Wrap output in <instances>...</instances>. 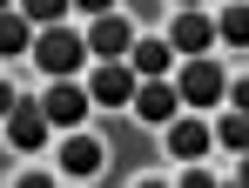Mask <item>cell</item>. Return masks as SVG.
<instances>
[{
    "label": "cell",
    "mask_w": 249,
    "mask_h": 188,
    "mask_svg": "<svg viewBox=\"0 0 249 188\" xmlns=\"http://www.w3.org/2000/svg\"><path fill=\"white\" fill-rule=\"evenodd\" d=\"M14 154H20L14 141H0V175H14Z\"/></svg>",
    "instance_id": "19"
},
{
    "label": "cell",
    "mask_w": 249,
    "mask_h": 188,
    "mask_svg": "<svg viewBox=\"0 0 249 188\" xmlns=\"http://www.w3.org/2000/svg\"><path fill=\"white\" fill-rule=\"evenodd\" d=\"M7 108H14V87H7V81H0V121H7Z\"/></svg>",
    "instance_id": "20"
},
{
    "label": "cell",
    "mask_w": 249,
    "mask_h": 188,
    "mask_svg": "<svg viewBox=\"0 0 249 188\" xmlns=\"http://www.w3.org/2000/svg\"><path fill=\"white\" fill-rule=\"evenodd\" d=\"M128 68H135V74H142V81H162L168 68H175V47H168V40H155V34H148V40H135V47H128Z\"/></svg>",
    "instance_id": "11"
},
{
    "label": "cell",
    "mask_w": 249,
    "mask_h": 188,
    "mask_svg": "<svg viewBox=\"0 0 249 188\" xmlns=\"http://www.w3.org/2000/svg\"><path fill=\"white\" fill-rule=\"evenodd\" d=\"M7 141H14L20 154L47 148V108L41 101H20V94H14V108H7Z\"/></svg>",
    "instance_id": "5"
},
{
    "label": "cell",
    "mask_w": 249,
    "mask_h": 188,
    "mask_svg": "<svg viewBox=\"0 0 249 188\" xmlns=\"http://www.w3.org/2000/svg\"><path fill=\"white\" fill-rule=\"evenodd\" d=\"M27 47H34V20L14 14V7H0V54H27Z\"/></svg>",
    "instance_id": "12"
},
{
    "label": "cell",
    "mask_w": 249,
    "mask_h": 188,
    "mask_svg": "<svg viewBox=\"0 0 249 188\" xmlns=\"http://www.w3.org/2000/svg\"><path fill=\"white\" fill-rule=\"evenodd\" d=\"M236 182H243V188H249V148H243V161H236Z\"/></svg>",
    "instance_id": "21"
},
{
    "label": "cell",
    "mask_w": 249,
    "mask_h": 188,
    "mask_svg": "<svg viewBox=\"0 0 249 188\" xmlns=\"http://www.w3.org/2000/svg\"><path fill=\"white\" fill-rule=\"evenodd\" d=\"M175 182H182V188H209V182H215V175H209V168H196V161H189V168H182V175H175Z\"/></svg>",
    "instance_id": "16"
},
{
    "label": "cell",
    "mask_w": 249,
    "mask_h": 188,
    "mask_svg": "<svg viewBox=\"0 0 249 188\" xmlns=\"http://www.w3.org/2000/svg\"><path fill=\"white\" fill-rule=\"evenodd\" d=\"M68 7H74V0H20V14H27L34 27H54V20H61Z\"/></svg>",
    "instance_id": "15"
},
{
    "label": "cell",
    "mask_w": 249,
    "mask_h": 188,
    "mask_svg": "<svg viewBox=\"0 0 249 188\" xmlns=\"http://www.w3.org/2000/svg\"><path fill=\"white\" fill-rule=\"evenodd\" d=\"M128 108L142 114V121H155V128H162V121H175V108H182V94H175L168 81H135V101H128Z\"/></svg>",
    "instance_id": "8"
},
{
    "label": "cell",
    "mask_w": 249,
    "mask_h": 188,
    "mask_svg": "<svg viewBox=\"0 0 249 188\" xmlns=\"http://www.w3.org/2000/svg\"><path fill=\"white\" fill-rule=\"evenodd\" d=\"M168 47H175V54H209V47H215V14H196V7L175 14V20H168Z\"/></svg>",
    "instance_id": "6"
},
{
    "label": "cell",
    "mask_w": 249,
    "mask_h": 188,
    "mask_svg": "<svg viewBox=\"0 0 249 188\" xmlns=\"http://www.w3.org/2000/svg\"><path fill=\"white\" fill-rule=\"evenodd\" d=\"M27 54H34V68H41L47 81H68V74H81L88 40L74 34V27H61V20H54V27H41V34H34V47H27Z\"/></svg>",
    "instance_id": "1"
},
{
    "label": "cell",
    "mask_w": 249,
    "mask_h": 188,
    "mask_svg": "<svg viewBox=\"0 0 249 188\" xmlns=\"http://www.w3.org/2000/svg\"><path fill=\"white\" fill-rule=\"evenodd\" d=\"M215 141H222V148H229V154H243V148H249V114L236 108V114H229V121H215Z\"/></svg>",
    "instance_id": "14"
},
{
    "label": "cell",
    "mask_w": 249,
    "mask_h": 188,
    "mask_svg": "<svg viewBox=\"0 0 249 188\" xmlns=\"http://www.w3.org/2000/svg\"><path fill=\"white\" fill-rule=\"evenodd\" d=\"M81 14H108V7H122V0H74Z\"/></svg>",
    "instance_id": "18"
},
{
    "label": "cell",
    "mask_w": 249,
    "mask_h": 188,
    "mask_svg": "<svg viewBox=\"0 0 249 188\" xmlns=\"http://www.w3.org/2000/svg\"><path fill=\"white\" fill-rule=\"evenodd\" d=\"M0 7H14V0H0Z\"/></svg>",
    "instance_id": "23"
},
{
    "label": "cell",
    "mask_w": 249,
    "mask_h": 188,
    "mask_svg": "<svg viewBox=\"0 0 249 188\" xmlns=\"http://www.w3.org/2000/svg\"><path fill=\"white\" fill-rule=\"evenodd\" d=\"M81 40H88V54H94V61H128V47H135V27H128L115 7H108V14H94V27H88Z\"/></svg>",
    "instance_id": "4"
},
{
    "label": "cell",
    "mask_w": 249,
    "mask_h": 188,
    "mask_svg": "<svg viewBox=\"0 0 249 188\" xmlns=\"http://www.w3.org/2000/svg\"><path fill=\"white\" fill-rule=\"evenodd\" d=\"M175 7H202V0H175Z\"/></svg>",
    "instance_id": "22"
},
{
    "label": "cell",
    "mask_w": 249,
    "mask_h": 188,
    "mask_svg": "<svg viewBox=\"0 0 249 188\" xmlns=\"http://www.w3.org/2000/svg\"><path fill=\"white\" fill-rule=\"evenodd\" d=\"M209 141H215L209 121H168V154H175V161H202Z\"/></svg>",
    "instance_id": "10"
},
{
    "label": "cell",
    "mask_w": 249,
    "mask_h": 188,
    "mask_svg": "<svg viewBox=\"0 0 249 188\" xmlns=\"http://www.w3.org/2000/svg\"><path fill=\"white\" fill-rule=\"evenodd\" d=\"M101 161H108V148H101L94 135H68L61 154H54V168H61V175H94Z\"/></svg>",
    "instance_id": "9"
},
{
    "label": "cell",
    "mask_w": 249,
    "mask_h": 188,
    "mask_svg": "<svg viewBox=\"0 0 249 188\" xmlns=\"http://www.w3.org/2000/svg\"><path fill=\"white\" fill-rule=\"evenodd\" d=\"M215 40L249 47V0H236V7H222V14H215Z\"/></svg>",
    "instance_id": "13"
},
{
    "label": "cell",
    "mask_w": 249,
    "mask_h": 188,
    "mask_svg": "<svg viewBox=\"0 0 249 188\" xmlns=\"http://www.w3.org/2000/svg\"><path fill=\"white\" fill-rule=\"evenodd\" d=\"M88 101H94V108H128V101H135V68H128V61L88 68Z\"/></svg>",
    "instance_id": "3"
},
{
    "label": "cell",
    "mask_w": 249,
    "mask_h": 188,
    "mask_svg": "<svg viewBox=\"0 0 249 188\" xmlns=\"http://www.w3.org/2000/svg\"><path fill=\"white\" fill-rule=\"evenodd\" d=\"M175 94H182L189 108H215V101L229 94V74H222L209 54H189V68L175 74Z\"/></svg>",
    "instance_id": "2"
},
{
    "label": "cell",
    "mask_w": 249,
    "mask_h": 188,
    "mask_svg": "<svg viewBox=\"0 0 249 188\" xmlns=\"http://www.w3.org/2000/svg\"><path fill=\"white\" fill-rule=\"evenodd\" d=\"M222 101H229V108H243V114H249V74H243V81H229V94H222Z\"/></svg>",
    "instance_id": "17"
},
{
    "label": "cell",
    "mask_w": 249,
    "mask_h": 188,
    "mask_svg": "<svg viewBox=\"0 0 249 188\" xmlns=\"http://www.w3.org/2000/svg\"><path fill=\"white\" fill-rule=\"evenodd\" d=\"M41 108H47V121L54 128H74V121H88V87H74V81H47V94H41Z\"/></svg>",
    "instance_id": "7"
}]
</instances>
